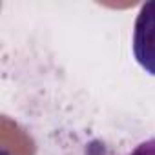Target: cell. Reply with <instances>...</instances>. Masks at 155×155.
<instances>
[{
    "label": "cell",
    "instance_id": "cell-1",
    "mask_svg": "<svg viewBox=\"0 0 155 155\" xmlns=\"http://www.w3.org/2000/svg\"><path fill=\"white\" fill-rule=\"evenodd\" d=\"M131 48L137 64L155 77V0L140 6L133 26Z\"/></svg>",
    "mask_w": 155,
    "mask_h": 155
},
{
    "label": "cell",
    "instance_id": "cell-2",
    "mask_svg": "<svg viewBox=\"0 0 155 155\" xmlns=\"http://www.w3.org/2000/svg\"><path fill=\"white\" fill-rule=\"evenodd\" d=\"M130 155H155V137L140 142Z\"/></svg>",
    "mask_w": 155,
    "mask_h": 155
}]
</instances>
